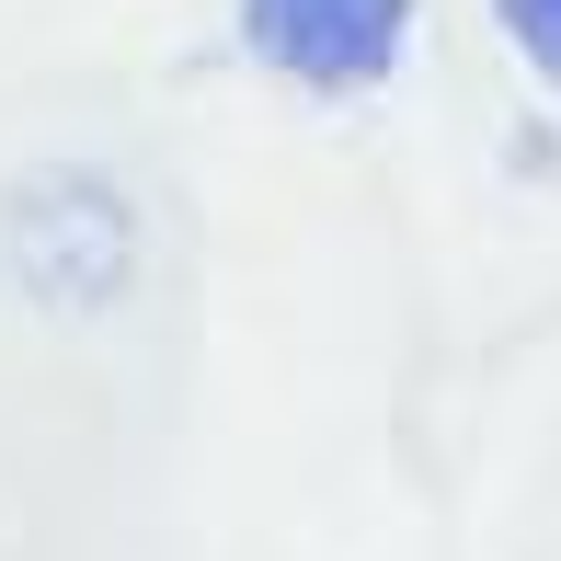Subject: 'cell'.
I'll use <instances>...</instances> for the list:
<instances>
[{
	"label": "cell",
	"instance_id": "obj_1",
	"mask_svg": "<svg viewBox=\"0 0 561 561\" xmlns=\"http://www.w3.org/2000/svg\"><path fill=\"white\" fill-rule=\"evenodd\" d=\"M0 275H12L35 310H115L126 287H138V207H126V184L81 161H46L23 172L12 195H0Z\"/></svg>",
	"mask_w": 561,
	"mask_h": 561
},
{
	"label": "cell",
	"instance_id": "obj_2",
	"mask_svg": "<svg viewBox=\"0 0 561 561\" xmlns=\"http://www.w3.org/2000/svg\"><path fill=\"white\" fill-rule=\"evenodd\" d=\"M241 46L298 92H367L413 46V0H241Z\"/></svg>",
	"mask_w": 561,
	"mask_h": 561
},
{
	"label": "cell",
	"instance_id": "obj_3",
	"mask_svg": "<svg viewBox=\"0 0 561 561\" xmlns=\"http://www.w3.org/2000/svg\"><path fill=\"white\" fill-rule=\"evenodd\" d=\"M493 23L516 35V58L539 69V81L561 92V0H493Z\"/></svg>",
	"mask_w": 561,
	"mask_h": 561
}]
</instances>
